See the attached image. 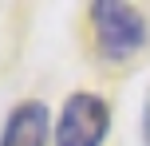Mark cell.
I'll return each instance as SVG.
<instances>
[{
  "mask_svg": "<svg viewBox=\"0 0 150 146\" xmlns=\"http://www.w3.org/2000/svg\"><path fill=\"white\" fill-rule=\"evenodd\" d=\"M91 16V28H95V44H99V55L103 59H130L138 47L146 44V20L138 8L130 4H119V0H95L87 8Z\"/></svg>",
  "mask_w": 150,
  "mask_h": 146,
  "instance_id": "1",
  "label": "cell"
},
{
  "mask_svg": "<svg viewBox=\"0 0 150 146\" xmlns=\"http://www.w3.org/2000/svg\"><path fill=\"white\" fill-rule=\"evenodd\" d=\"M111 130V111L99 95L75 91L59 111V126H55V146H103Z\"/></svg>",
  "mask_w": 150,
  "mask_h": 146,
  "instance_id": "2",
  "label": "cell"
},
{
  "mask_svg": "<svg viewBox=\"0 0 150 146\" xmlns=\"http://www.w3.org/2000/svg\"><path fill=\"white\" fill-rule=\"evenodd\" d=\"M47 123H52V115L40 99L20 103L0 130V146H47Z\"/></svg>",
  "mask_w": 150,
  "mask_h": 146,
  "instance_id": "3",
  "label": "cell"
},
{
  "mask_svg": "<svg viewBox=\"0 0 150 146\" xmlns=\"http://www.w3.org/2000/svg\"><path fill=\"white\" fill-rule=\"evenodd\" d=\"M142 138L150 146V95H146V107H142Z\"/></svg>",
  "mask_w": 150,
  "mask_h": 146,
  "instance_id": "4",
  "label": "cell"
}]
</instances>
